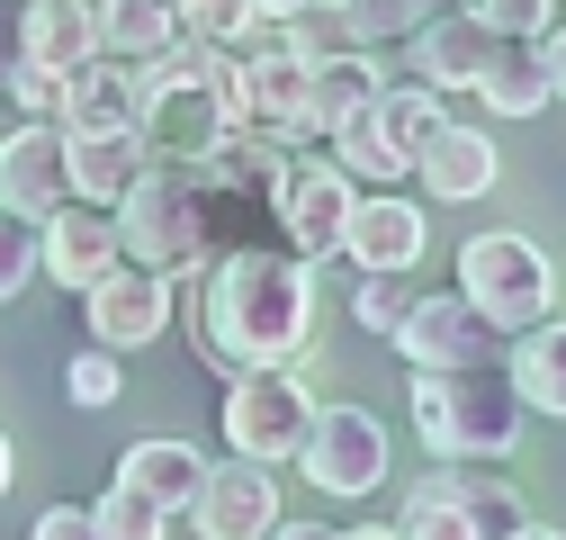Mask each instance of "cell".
<instances>
[{
    "label": "cell",
    "mask_w": 566,
    "mask_h": 540,
    "mask_svg": "<svg viewBox=\"0 0 566 540\" xmlns=\"http://www.w3.org/2000/svg\"><path fill=\"white\" fill-rule=\"evenodd\" d=\"M108 261H126V243H117V208L63 198V208L45 217V280H63V289H91Z\"/></svg>",
    "instance_id": "obj_14"
},
{
    "label": "cell",
    "mask_w": 566,
    "mask_h": 540,
    "mask_svg": "<svg viewBox=\"0 0 566 540\" xmlns=\"http://www.w3.org/2000/svg\"><path fill=\"white\" fill-rule=\"evenodd\" d=\"M91 513H99V531H108V540H171V513H163L145 487H126V478H117Z\"/></svg>",
    "instance_id": "obj_31"
},
{
    "label": "cell",
    "mask_w": 566,
    "mask_h": 540,
    "mask_svg": "<svg viewBox=\"0 0 566 540\" xmlns=\"http://www.w3.org/2000/svg\"><path fill=\"white\" fill-rule=\"evenodd\" d=\"M468 10L494 28V37H548L566 19V0H468Z\"/></svg>",
    "instance_id": "obj_33"
},
{
    "label": "cell",
    "mask_w": 566,
    "mask_h": 540,
    "mask_svg": "<svg viewBox=\"0 0 566 540\" xmlns=\"http://www.w3.org/2000/svg\"><path fill=\"white\" fill-rule=\"evenodd\" d=\"M539 54H548V73H557V100H566V19L539 37Z\"/></svg>",
    "instance_id": "obj_39"
},
{
    "label": "cell",
    "mask_w": 566,
    "mask_h": 540,
    "mask_svg": "<svg viewBox=\"0 0 566 540\" xmlns=\"http://www.w3.org/2000/svg\"><path fill=\"white\" fill-rule=\"evenodd\" d=\"M342 19H350L360 45H396V37H413L432 19V0H342Z\"/></svg>",
    "instance_id": "obj_32"
},
{
    "label": "cell",
    "mask_w": 566,
    "mask_h": 540,
    "mask_svg": "<svg viewBox=\"0 0 566 540\" xmlns=\"http://www.w3.org/2000/svg\"><path fill=\"white\" fill-rule=\"evenodd\" d=\"M82 315H91V343H99V352H145L154 333L171 324V270L108 261L99 280L82 289Z\"/></svg>",
    "instance_id": "obj_7"
},
{
    "label": "cell",
    "mask_w": 566,
    "mask_h": 540,
    "mask_svg": "<svg viewBox=\"0 0 566 540\" xmlns=\"http://www.w3.org/2000/svg\"><path fill=\"white\" fill-rule=\"evenodd\" d=\"M28 280H45V226L0 208V298H19Z\"/></svg>",
    "instance_id": "obj_30"
},
{
    "label": "cell",
    "mask_w": 566,
    "mask_h": 540,
    "mask_svg": "<svg viewBox=\"0 0 566 540\" xmlns=\"http://www.w3.org/2000/svg\"><path fill=\"white\" fill-rule=\"evenodd\" d=\"M117 478H126V487H145L163 513H189L198 487H207V459H198L189 442H135V450L117 459Z\"/></svg>",
    "instance_id": "obj_23"
},
{
    "label": "cell",
    "mask_w": 566,
    "mask_h": 540,
    "mask_svg": "<svg viewBox=\"0 0 566 540\" xmlns=\"http://www.w3.org/2000/svg\"><path fill=\"white\" fill-rule=\"evenodd\" d=\"M494 45H504V37H494L468 0H450V10H432V19L413 28V82H432V91H476V73L494 63Z\"/></svg>",
    "instance_id": "obj_13"
},
{
    "label": "cell",
    "mask_w": 566,
    "mask_h": 540,
    "mask_svg": "<svg viewBox=\"0 0 566 540\" xmlns=\"http://www.w3.org/2000/svg\"><path fill=\"white\" fill-rule=\"evenodd\" d=\"M189 522H198V540H270L279 531V468H261V459L207 468Z\"/></svg>",
    "instance_id": "obj_11"
},
{
    "label": "cell",
    "mask_w": 566,
    "mask_h": 540,
    "mask_svg": "<svg viewBox=\"0 0 566 540\" xmlns=\"http://www.w3.org/2000/svg\"><path fill=\"white\" fill-rule=\"evenodd\" d=\"M369 108H378V100H369ZM369 108H360V117H350V126H333V135H324V145H333V163H342L350 180H369V189H387V180H405L413 163H405V154L387 145V135H378V117H369Z\"/></svg>",
    "instance_id": "obj_26"
},
{
    "label": "cell",
    "mask_w": 566,
    "mask_h": 540,
    "mask_svg": "<svg viewBox=\"0 0 566 540\" xmlns=\"http://www.w3.org/2000/svg\"><path fill=\"white\" fill-rule=\"evenodd\" d=\"M135 108H145V82H135V63H117V54H99L91 73L63 91V126L73 135H145Z\"/></svg>",
    "instance_id": "obj_18"
},
{
    "label": "cell",
    "mask_w": 566,
    "mask_h": 540,
    "mask_svg": "<svg viewBox=\"0 0 566 540\" xmlns=\"http://www.w3.org/2000/svg\"><path fill=\"white\" fill-rule=\"evenodd\" d=\"M522 387L494 361H459V370H413V433L441 459H504L522 442Z\"/></svg>",
    "instance_id": "obj_3"
},
{
    "label": "cell",
    "mask_w": 566,
    "mask_h": 540,
    "mask_svg": "<svg viewBox=\"0 0 566 540\" xmlns=\"http://www.w3.org/2000/svg\"><path fill=\"white\" fill-rule=\"evenodd\" d=\"M422 243H432V217L396 189H369L350 208V261L360 270H422Z\"/></svg>",
    "instance_id": "obj_16"
},
{
    "label": "cell",
    "mask_w": 566,
    "mask_h": 540,
    "mask_svg": "<svg viewBox=\"0 0 566 540\" xmlns=\"http://www.w3.org/2000/svg\"><path fill=\"white\" fill-rule=\"evenodd\" d=\"M342 540H405V522H396V531H342Z\"/></svg>",
    "instance_id": "obj_42"
},
{
    "label": "cell",
    "mask_w": 566,
    "mask_h": 540,
    "mask_svg": "<svg viewBox=\"0 0 566 540\" xmlns=\"http://www.w3.org/2000/svg\"><path fill=\"white\" fill-rule=\"evenodd\" d=\"M504 370H513V387H522L531 415H557V424H566V324H557V315L522 324V343H513Z\"/></svg>",
    "instance_id": "obj_22"
},
{
    "label": "cell",
    "mask_w": 566,
    "mask_h": 540,
    "mask_svg": "<svg viewBox=\"0 0 566 540\" xmlns=\"http://www.w3.org/2000/svg\"><path fill=\"white\" fill-rule=\"evenodd\" d=\"M413 172H422V198H432V208H468V198H485V189H494V135L450 117L432 145H422V163H413Z\"/></svg>",
    "instance_id": "obj_17"
},
{
    "label": "cell",
    "mask_w": 566,
    "mask_h": 540,
    "mask_svg": "<svg viewBox=\"0 0 566 540\" xmlns=\"http://www.w3.org/2000/svg\"><path fill=\"white\" fill-rule=\"evenodd\" d=\"M513 540H566V531H539V522H522V531H513Z\"/></svg>",
    "instance_id": "obj_43"
},
{
    "label": "cell",
    "mask_w": 566,
    "mask_h": 540,
    "mask_svg": "<svg viewBox=\"0 0 566 540\" xmlns=\"http://www.w3.org/2000/svg\"><path fill=\"white\" fill-rule=\"evenodd\" d=\"M189 343L207 370H297L315 343V261L270 252V243H226L198 261L189 289Z\"/></svg>",
    "instance_id": "obj_1"
},
{
    "label": "cell",
    "mask_w": 566,
    "mask_h": 540,
    "mask_svg": "<svg viewBox=\"0 0 566 540\" xmlns=\"http://www.w3.org/2000/svg\"><path fill=\"white\" fill-rule=\"evenodd\" d=\"M369 117H378V135H387V145H396L405 163H422V145H432V135L450 126V117H441V91H432V82H387Z\"/></svg>",
    "instance_id": "obj_25"
},
{
    "label": "cell",
    "mask_w": 566,
    "mask_h": 540,
    "mask_svg": "<svg viewBox=\"0 0 566 540\" xmlns=\"http://www.w3.org/2000/svg\"><path fill=\"white\" fill-rule=\"evenodd\" d=\"M226 208H243V198H226L217 180H207L198 154H154L145 172H135V189L117 198V243H126V261L189 280L207 252H226L217 243V217Z\"/></svg>",
    "instance_id": "obj_2"
},
{
    "label": "cell",
    "mask_w": 566,
    "mask_h": 540,
    "mask_svg": "<svg viewBox=\"0 0 566 540\" xmlns=\"http://www.w3.org/2000/svg\"><path fill=\"white\" fill-rule=\"evenodd\" d=\"M73 198V145H63V117H19V135L0 145V208L19 217H54Z\"/></svg>",
    "instance_id": "obj_10"
},
{
    "label": "cell",
    "mask_w": 566,
    "mask_h": 540,
    "mask_svg": "<svg viewBox=\"0 0 566 540\" xmlns=\"http://www.w3.org/2000/svg\"><path fill=\"white\" fill-rule=\"evenodd\" d=\"M413 307H422V280H413V270H369L360 298H350V324L378 333V343H396V324H405Z\"/></svg>",
    "instance_id": "obj_28"
},
{
    "label": "cell",
    "mask_w": 566,
    "mask_h": 540,
    "mask_svg": "<svg viewBox=\"0 0 566 540\" xmlns=\"http://www.w3.org/2000/svg\"><path fill=\"white\" fill-rule=\"evenodd\" d=\"M28 540H108V531H99V513H82V505H54V513H36Z\"/></svg>",
    "instance_id": "obj_38"
},
{
    "label": "cell",
    "mask_w": 566,
    "mask_h": 540,
    "mask_svg": "<svg viewBox=\"0 0 566 540\" xmlns=\"http://www.w3.org/2000/svg\"><path fill=\"white\" fill-rule=\"evenodd\" d=\"M378 91H387V73H378L369 54H333V63H315V100H306V117H315V145H324L333 126H350V117H360Z\"/></svg>",
    "instance_id": "obj_24"
},
{
    "label": "cell",
    "mask_w": 566,
    "mask_h": 540,
    "mask_svg": "<svg viewBox=\"0 0 566 540\" xmlns=\"http://www.w3.org/2000/svg\"><path fill=\"white\" fill-rule=\"evenodd\" d=\"M189 28H180V0H99V45L117 54V63H163L171 45H180Z\"/></svg>",
    "instance_id": "obj_20"
},
{
    "label": "cell",
    "mask_w": 566,
    "mask_h": 540,
    "mask_svg": "<svg viewBox=\"0 0 566 540\" xmlns=\"http://www.w3.org/2000/svg\"><path fill=\"white\" fill-rule=\"evenodd\" d=\"M10 478H19V450H10V433H0V496H10Z\"/></svg>",
    "instance_id": "obj_41"
},
{
    "label": "cell",
    "mask_w": 566,
    "mask_h": 540,
    "mask_svg": "<svg viewBox=\"0 0 566 540\" xmlns=\"http://www.w3.org/2000/svg\"><path fill=\"white\" fill-rule=\"evenodd\" d=\"M405 540H485V522H476L450 487H432V478H422V487L405 496Z\"/></svg>",
    "instance_id": "obj_29"
},
{
    "label": "cell",
    "mask_w": 566,
    "mask_h": 540,
    "mask_svg": "<svg viewBox=\"0 0 566 540\" xmlns=\"http://www.w3.org/2000/svg\"><path fill=\"white\" fill-rule=\"evenodd\" d=\"M387 424L378 415H360V405H315V433H306V450H297V468L324 487V496H369V487H387Z\"/></svg>",
    "instance_id": "obj_6"
},
{
    "label": "cell",
    "mask_w": 566,
    "mask_h": 540,
    "mask_svg": "<svg viewBox=\"0 0 566 540\" xmlns=\"http://www.w3.org/2000/svg\"><path fill=\"white\" fill-rule=\"evenodd\" d=\"M476 100H485L494 117H539V108L557 100V73H548L539 37H504V45H494V63L476 73Z\"/></svg>",
    "instance_id": "obj_19"
},
{
    "label": "cell",
    "mask_w": 566,
    "mask_h": 540,
    "mask_svg": "<svg viewBox=\"0 0 566 540\" xmlns=\"http://www.w3.org/2000/svg\"><path fill=\"white\" fill-rule=\"evenodd\" d=\"M99 0H28V63L54 82H82L99 63Z\"/></svg>",
    "instance_id": "obj_15"
},
{
    "label": "cell",
    "mask_w": 566,
    "mask_h": 540,
    "mask_svg": "<svg viewBox=\"0 0 566 540\" xmlns=\"http://www.w3.org/2000/svg\"><path fill=\"white\" fill-rule=\"evenodd\" d=\"M459 289L504 324V333H522V324H539L548 315V298H557V270H548V252L531 243V235H468L459 243Z\"/></svg>",
    "instance_id": "obj_4"
},
{
    "label": "cell",
    "mask_w": 566,
    "mask_h": 540,
    "mask_svg": "<svg viewBox=\"0 0 566 540\" xmlns=\"http://www.w3.org/2000/svg\"><path fill=\"white\" fill-rule=\"evenodd\" d=\"M315 433V396L297 370H243L226 387V442L234 459H261V468H289Z\"/></svg>",
    "instance_id": "obj_5"
},
{
    "label": "cell",
    "mask_w": 566,
    "mask_h": 540,
    "mask_svg": "<svg viewBox=\"0 0 566 540\" xmlns=\"http://www.w3.org/2000/svg\"><path fill=\"white\" fill-rule=\"evenodd\" d=\"M19 63H28V0H0V100H10Z\"/></svg>",
    "instance_id": "obj_37"
},
{
    "label": "cell",
    "mask_w": 566,
    "mask_h": 540,
    "mask_svg": "<svg viewBox=\"0 0 566 540\" xmlns=\"http://www.w3.org/2000/svg\"><path fill=\"white\" fill-rule=\"evenodd\" d=\"M432 10H450V0H432Z\"/></svg>",
    "instance_id": "obj_44"
},
{
    "label": "cell",
    "mask_w": 566,
    "mask_h": 540,
    "mask_svg": "<svg viewBox=\"0 0 566 540\" xmlns=\"http://www.w3.org/2000/svg\"><path fill=\"white\" fill-rule=\"evenodd\" d=\"M63 145H73V198H91V208H117V198L135 189V172H145V135H73L63 126Z\"/></svg>",
    "instance_id": "obj_21"
},
{
    "label": "cell",
    "mask_w": 566,
    "mask_h": 540,
    "mask_svg": "<svg viewBox=\"0 0 566 540\" xmlns=\"http://www.w3.org/2000/svg\"><path fill=\"white\" fill-rule=\"evenodd\" d=\"M270 540H342V531H324V522H279Z\"/></svg>",
    "instance_id": "obj_40"
},
{
    "label": "cell",
    "mask_w": 566,
    "mask_h": 540,
    "mask_svg": "<svg viewBox=\"0 0 566 540\" xmlns=\"http://www.w3.org/2000/svg\"><path fill=\"white\" fill-rule=\"evenodd\" d=\"M180 28H189V37H217V45H234V37L252 28V0H180Z\"/></svg>",
    "instance_id": "obj_34"
},
{
    "label": "cell",
    "mask_w": 566,
    "mask_h": 540,
    "mask_svg": "<svg viewBox=\"0 0 566 540\" xmlns=\"http://www.w3.org/2000/svg\"><path fill=\"white\" fill-rule=\"evenodd\" d=\"M279 45H289L297 63H333V54H369L360 37H350V19H342V0H306V10H289V19H279Z\"/></svg>",
    "instance_id": "obj_27"
},
{
    "label": "cell",
    "mask_w": 566,
    "mask_h": 540,
    "mask_svg": "<svg viewBox=\"0 0 566 540\" xmlns=\"http://www.w3.org/2000/svg\"><path fill=\"white\" fill-rule=\"evenodd\" d=\"M315 63H297L289 45H261L243 54V108H252V135H279V145H315Z\"/></svg>",
    "instance_id": "obj_12"
},
{
    "label": "cell",
    "mask_w": 566,
    "mask_h": 540,
    "mask_svg": "<svg viewBox=\"0 0 566 540\" xmlns=\"http://www.w3.org/2000/svg\"><path fill=\"white\" fill-rule=\"evenodd\" d=\"M350 172L342 163H289V189H279V235H289L297 261H342L350 252Z\"/></svg>",
    "instance_id": "obj_8"
},
{
    "label": "cell",
    "mask_w": 566,
    "mask_h": 540,
    "mask_svg": "<svg viewBox=\"0 0 566 540\" xmlns=\"http://www.w3.org/2000/svg\"><path fill=\"white\" fill-rule=\"evenodd\" d=\"M63 396L73 405H117V352H82L63 370Z\"/></svg>",
    "instance_id": "obj_35"
},
{
    "label": "cell",
    "mask_w": 566,
    "mask_h": 540,
    "mask_svg": "<svg viewBox=\"0 0 566 540\" xmlns=\"http://www.w3.org/2000/svg\"><path fill=\"white\" fill-rule=\"evenodd\" d=\"M63 91H73V82L36 73V63H19V73H10V100H19V117H63Z\"/></svg>",
    "instance_id": "obj_36"
},
{
    "label": "cell",
    "mask_w": 566,
    "mask_h": 540,
    "mask_svg": "<svg viewBox=\"0 0 566 540\" xmlns=\"http://www.w3.org/2000/svg\"><path fill=\"white\" fill-rule=\"evenodd\" d=\"M396 352L413 370H459V361H494L504 352V324H494L468 289H441V298H422L405 324H396Z\"/></svg>",
    "instance_id": "obj_9"
}]
</instances>
